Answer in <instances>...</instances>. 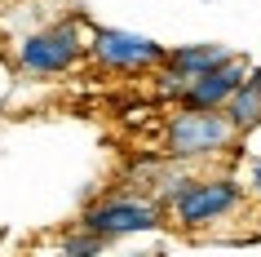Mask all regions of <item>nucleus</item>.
Listing matches in <instances>:
<instances>
[{"mask_svg": "<svg viewBox=\"0 0 261 257\" xmlns=\"http://www.w3.org/2000/svg\"><path fill=\"white\" fill-rule=\"evenodd\" d=\"M239 142V129L230 124L226 111H195V107H173L164 120V155L173 164H195L213 160Z\"/></svg>", "mask_w": 261, "mask_h": 257, "instance_id": "nucleus-1", "label": "nucleus"}, {"mask_svg": "<svg viewBox=\"0 0 261 257\" xmlns=\"http://www.w3.org/2000/svg\"><path fill=\"white\" fill-rule=\"evenodd\" d=\"M244 195H248V186H239L234 177H186V186L168 204V217L181 230H208L239 213Z\"/></svg>", "mask_w": 261, "mask_h": 257, "instance_id": "nucleus-2", "label": "nucleus"}, {"mask_svg": "<svg viewBox=\"0 0 261 257\" xmlns=\"http://www.w3.org/2000/svg\"><path fill=\"white\" fill-rule=\"evenodd\" d=\"M164 204L155 195H142V191H115V195H102L80 213V226L102 235V240H124V235H146V230L164 226Z\"/></svg>", "mask_w": 261, "mask_h": 257, "instance_id": "nucleus-3", "label": "nucleus"}, {"mask_svg": "<svg viewBox=\"0 0 261 257\" xmlns=\"http://www.w3.org/2000/svg\"><path fill=\"white\" fill-rule=\"evenodd\" d=\"M89 58V36L80 31V18H62V22H49V27L31 31L18 40V62L36 76H62V71H75Z\"/></svg>", "mask_w": 261, "mask_h": 257, "instance_id": "nucleus-4", "label": "nucleus"}, {"mask_svg": "<svg viewBox=\"0 0 261 257\" xmlns=\"http://www.w3.org/2000/svg\"><path fill=\"white\" fill-rule=\"evenodd\" d=\"M89 58L102 71H120V76H155L168 62V49L151 36L120 27H93L89 31Z\"/></svg>", "mask_w": 261, "mask_h": 257, "instance_id": "nucleus-5", "label": "nucleus"}, {"mask_svg": "<svg viewBox=\"0 0 261 257\" xmlns=\"http://www.w3.org/2000/svg\"><path fill=\"white\" fill-rule=\"evenodd\" d=\"M248 71H252V62H248L244 54H234L230 62H221L217 71H208V76L191 80L186 98H181V107H195V111H226V102H230V98L239 94V84L248 80Z\"/></svg>", "mask_w": 261, "mask_h": 257, "instance_id": "nucleus-6", "label": "nucleus"}, {"mask_svg": "<svg viewBox=\"0 0 261 257\" xmlns=\"http://www.w3.org/2000/svg\"><path fill=\"white\" fill-rule=\"evenodd\" d=\"M230 58H234V49H226V44H181V49H168V67L181 71L186 80H199V76L217 71Z\"/></svg>", "mask_w": 261, "mask_h": 257, "instance_id": "nucleus-7", "label": "nucleus"}, {"mask_svg": "<svg viewBox=\"0 0 261 257\" xmlns=\"http://www.w3.org/2000/svg\"><path fill=\"white\" fill-rule=\"evenodd\" d=\"M226 115H230V124L239 129V137L261 129V67L248 71V80L239 84V94L226 102Z\"/></svg>", "mask_w": 261, "mask_h": 257, "instance_id": "nucleus-8", "label": "nucleus"}, {"mask_svg": "<svg viewBox=\"0 0 261 257\" xmlns=\"http://www.w3.org/2000/svg\"><path fill=\"white\" fill-rule=\"evenodd\" d=\"M102 248H107V240H102V235L75 226L67 240L58 244V257H102Z\"/></svg>", "mask_w": 261, "mask_h": 257, "instance_id": "nucleus-9", "label": "nucleus"}, {"mask_svg": "<svg viewBox=\"0 0 261 257\" xmlns=\"http://www.w3.org/2000/svg\"><path fill=\"white\" fill-rule=\"evenodd\" d=\"M248 195H257V200H261V155L252 160V173H248Z\"/></svg>", "mask_w": 261, "mask_h": 257, "instance_id": "nucleus-10", "label": "nucleus"}, {"mask_svg": "<svg viewBox=\"0 0 261 257\" xmlns=\"http://www.w3.org/2000/svg\"><path fill=\"white\" fill-rule=\"evenodd\" d=\"M124 257H151V253H124Z\"/></svg>", "mask_w": 261, "mask_h": 257, "instance_id": "nucleus-11", "label": "nucleus"}]
</instances>
